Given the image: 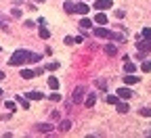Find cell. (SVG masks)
Returning <instances> with one entry per match:
<instances>
[{
    "label": "cell",
    "mask_w": 151,
    "mask_h": 138,
    "mask_svg": "<svg viewBox=\"0 0 151 138\" xmlns=\"http://www.w3.org/2000/svg\"><path fill=\"white\" fill-rule=\"evenodd\" d=\"M36 61H40V54L29 52V50H25V48L15 50V52L11 54V59H9V63H11L13 67H21V65H25V63H36Z\"/></svg>",
    "instance_id": "obj_1"
},
{
    "label": "cell",
    "mask_w": 151,
    "mask_h": 138,
    "mask_svg": "<svg viewBox=\"0 0 151 138\" xmlns=\"http://www.w3.org/2000/svg\"><path fill=\"white\" fill-rule=\"evenodd\" d=\"M94 36L97 38H107V40H116V42L124 40V34H116V31L105 29V27H94Z\"/></svg>",
    "instance_id": "obj_2"
},
{
    "label": "cell",
    "mask_w": 151,
    "mask_h": 138,
    "mask_svg": "<svg viewBox=\"0 0 151 138\" xmlns=\"http://www.w3.org/2000/svg\"><path fill=\"white\" fill-rule=\"evenodd\" d=\"M111 9V0H94V11H107Z\"/></svg>",
    "instance_id": "obj_3"
},
{
    "label": "cell",
    "mask_w": 151,
    "mask_h": 138,
    "mask_svg": "<svg viewBox=\"0 0 151 138\" xmlns=\"http://www.w3.org/2000/svg\"><path fill=\"white\" fill-rule=\"evenodd\" d=\"M137 48H139L141 54H147V52L151 50V40H141V42L137 44Z\"/></svg>",
    "instance_id": "obj_4"
},
{
    "label": "cell",
    "mask_w": 151,
    "mask_h": 138,
    "mask_svg": "<svg viewBox=\"0 0 151 138\" xmlns=\"http://www.w3.org/2000/svg\"><path fill=\"white\" fill-rule=\"evenodd\" d=\"M82 96H84V88H82V86H78V88L73 90V94H71L73 103H82Z\"/></svg>",
    "instance_id": "obj_5"
},
{
    "label": "cell",
    "mask_w": 151,
    "mask_h": 138,
    "mask_svg": "<svg viewBox=\"0 0 151 138\" xmlns=\"http://www.w3.org/2000/svg\"><path fill=\"white\" fill-rule=\"evenodd\" d=\"M116 94H118V96H120V98H122V101H128V98H130V96H132V94H134V92H132V90H130V88H120V90H118V92H116Z\"/></svg>",
    "instance_id": "obj_6"
},
{
    "label": "cell",
    "mask_w": 151,
    "mask_h": 138,
    "mask_svg": "<svg viewBox=\"0 0 151 138\" xmlns=\"http://www.w3.org/2000/svg\"><path fill=\"white\" fill-rule=\"evenodd\" d=\"M107 21H109V19H107L105 13H97V15H94V23H97V25H107Z\"/></svg>",
    "instance_id": "obj_7"
},
{
    "label": "cell",
    "mask_w": 151,
    "mask_h": 138,
    "mask_svg": "<svg viewBox=\"0 0 151 138\" xmlns=\"http://www.w3.org/2000/svg\"><path fill=\"white\" fill-rule=\"evenodd\" d=\"M15 101H17V103H19V105H21V107H23V109H25V111H27V109H29V98H27V96H21V94H19V96H17V98H15Z\"/></svg>",
    "instance_id": "obj_8"
},
{
    "label": "cell",
    "mask_w": 151,
    "mask_h": 138,
    "mask_svg": "<svg viewBox=\"0 0 151 138\" xmlns=\"http://www.w3.org/2000/svg\"><path fill=\"white\" fill-rule=\"evenodd\" d=\"M90 9H88V4H84V2H76V13L78 15H86Z\"/></svg>",
    "instance_id": "obj_9"
},
{
    "label": "cell",
    "mask_w": 151,
    "mask_h": 138,
    "mask_svg": "<svg viewBox=\"0 0 151 138\" xmlns=\"http://www.w3.org/2000/svg\"><path fill=\"white\" fill-rule=\"evenodd\" d=\"M34 75H36V73H34L32 69H25V67H23L21 71H19V77H23V80H32Z\"/></svg>",
    "instance_id": "obj_10"
},
{
    "label": "cell",
    "mask_w": 151,
    "mask_h": 138,
    "mask_svg": "<svg viewBox=\"0 0 151 138\" xmlns=\"http://www.w3.org/2000/svg\"><path fill=\"white\" fill-rule=\"evenodd\" d=\"M25 96L29 98V101H40V98H42L44 94H42V92H38V90H32V92H27Z\"/></svg>",
    "instance_id": "obj_11"
},
{
    "label": "cell",
    "mask_w": 151,
    "mask_h": 138,
    "mask_svg": "<svg viewBox=\"0 0 151 138\" xmlns=\"http://www.w3.org/2000/svg\"><path fill=\"white\" fill-rule=\"evenodd\" d=\"M48 88H50V90H59V80H57L55 75L48 77Z\"/></svg>",
    "instance_id": "obj_12"
},
{
    "label": "cell",
    "mask_w": 151,
    "mask_h": 138,
    "mask_svg": "<svg viewBox=\"0 0 151 138\" xmlns=\"http://www.w3.org/2000/svg\"><path fill=\"white\" fill-rule=\"evenodd\" d=\"M63 9H65V13H76V2H71V0H67V2H63Z\"/></svg>",
    "instance_id": "obj_13"
},
{
    "label": "cell",
    "mask_w": 151,
    "mask_h": 138,
    "mask_svg": "<svg viewBox=\"0 0 151 138\" xmlns=\"http://www.w3.org/2000/svg\"><path fill=\"white\" fill-rule=\"evenodd\" d=\"M36 130H38V132L48 134V132H52V126H50V124H40V126H36Z\"/></svg>",
    "instance_id": "obj_14"
},
{
    "label": "cell",
    "mask_w": 151,
    "mask_h": 138,
    "mask_svg": "<svg viewBox=\"0 0 151 138\" xmlns=\"http://www.w3.org/2000/svg\"><path fill=\"white\" fill-rule=\"evenodd\" d=\"M124 82H126V84H137V82H139V77H137V75H132V73H126Z\"/></svg>",
    "instance_id": "obj_15"
},
{
    "label": "cell",
    "mask_w": 151,
    "mask_h": 138,
    "mask_svg": "<svg viewBox=\"0 0 151 138\" xmlns=\"http://www.w3.org/2000/svg\"><path fill=\"white\" fill-rule=\"evenodd\" d=\"M80 27H82V29H90V27H92V21H90V19H86V17H84L82 21H80Z\"/></svg>",
    "instance_id": "obj_16"
},
{
    "label": "cell",
    "mask_w": 151,
    "mask_h": 138,
    "mask_svg": "<svg viewBox=\"0 0 151 138\" xmlns=\"http://www.w3.org/2000/svg\"><path fill=\"white\" fill-rule=\"evenodd\" d=\"M116 107H118V111H120V113H128V111H130V109H128V103H120V101H118V105H116Z\"/></svg>",
    "instance_id": "obj_17"
},
{
    "label": "cell",
    "mask_w": 151,
    "mask_h": 138,
    "mask_svg": "<svg viewBox=\"0 0 151 138\" xmlns=\"http://www.w3.org/2000/svg\"><path fill=\"white\" fill-rule=\"evenodd\" d=\"M124 71H126V73H132V71H134V63H130L128 59H126V63H124Z\"/></svg>",
    "instance_id": "obj_18"
},
{
    "label": "cell",
    "mask_w": 151,
    "mask_h": 138,
    "mask_svg": "<svg viewBox=\"0 0 151 138\" xmlns=\"http://www.w3.org/2000/svg\"><path fill=\"white\" fill-rule=\"evenodd\" d=\"M139 115H141V117H151V107H145V109L141 107V111H139Z\"/></svg>",
    "instance_id": "obj_19"
},
{
    "label": "cell",
    "mask_w": 151,
    "mask_h": 138,
    "mask_svg": "<svg viewBox=\"0 0 151 138\" xmlns=\"http://www.w3.org/2000/svg\"><path fill=\"white\" fill-rule=\"evenodd\" d=\"M46 69H48V71L59 69V61H50V63H46Z\"/></svg>",
    "instance_id": "obj_20"
},
{
    "label": "cell",
    "mask_w": 151,
    "mask_h": 138,
    "mask_svg": "<svg viewBox=\"0 0 151 138\" xmlns=\"http://www.w3.org/2000/svg\"><path fill=\"white\" fill-rule=\"evenodd\" d=\"M118 101H120V96H113V94H107V103H109V105H118Z\"/></svg>",
    "instance_id": "obj_21"
},
{
    "label": "cell",
    "mask_w": 151,
    "mask_h": 138,
    "mask_svg": "<svg viewBox=\"0 0 151 138\" xmlns=\"http://www.w3.org/2000/svg\"><path fill=\"white\" fill-rule=\"evenodd\" d=\"M38 34H40V38H44V40H46V38H50V31H48L46 27H40V29H38Z\"/></svg>",
    "instance_id": "obj_22"
},
{
    "label": "cell",
    "mask_w": 151,
    "mask_h": 138,
    "mask_svg": "<svg viewBox=\"0 0 151 138\" xmlns=\"http://www.w3.org/2000/svg\"><path fill=\"white\" fill-rule=\"evenodd\" d=\"M94 103H97V96H94V94H90V96L86 98V107H92Z\"/></svg>",
    "instance_id": "obj_23"
},
{
    "label": "cell",
    "mask_w": 151,
    "mask_h": 138,
    "mask_svg": "<svg viewBox=\"0 0 151 138\" xmlns=\"http://www.w3.org/2000/svg\"><path fill=\"white\" fill-rule=\"evenodd\" d=\"M105 52H107V54H116V46H113V44H107V46H105Z\"/></svg>",
    "instance_id": "obj_24"
},
{
    "label": "cell",
    "mask_w": 151,
    "mask_h": 138,
    "mask_svg": "<svg viewBox=\"0 0 151 138\" xmlns=\"http://www.w3.org/2000/svg\"><path fill=\"white\" fill-rule=\"evenodd\" d=\"M143 38L145 40H151V29L149 27H143Z\"/></svg>",
    "instance_id": "obj_25"
},
{
    "label": "cell",
    "mask_w": 151,
    "mask_h": 138,
    "mask_svg": "<svg viewBox=\"0 0 151 138\" xmlns=\"http://www.w3.org/2000/svg\"><path fill=\"white\" fill-rule=\"evenodd\" d=\"M6 109H9V111H15V109H17L15 101H6Z\"/></svg>",
    "instance_id": "obj_26"
},
{
    "label": "cell",
    "mask_w": 151,
    "mask_h": 138,
    "mask_svg": "<svg viewBox=\"0 0 151 138\" xmlns=\"http://www.w3.org/2000/svg\"><path fill=\"white\" fill-rule=\"evenodd\" d=\"M65 44H69V46L76 44V38H73V36H67V38H65Z\"/></svg>",
    "instance_id": "obj_27"
},
{
    "label": "cell",
    "mask_w": 151,
    "mask_h": 138,
    "mask_svg": "<svg viewBox=\"0 0 151 138\" xmlns=\"http://www.w3.org/2000/svg\"><path fill=\"white\" fill-rule=\"evenodd\" d=\"M50 101H61V94L55 90V94H50Z\"/></svg>",
    "instance_id": "obj_28"
},
{
    "label": "cell",
    "mask_w": 151,
    "mask_h": 138,
    "mask_svg": "<svg viewBox=\"0 0 151 138\" xmlns=\"http://www.w3.org/2000/svg\"><path fill=\"white\" fill-rule=\"evenodd\" d=\"M69 128H71V124H69V122H63V124H61V130H63V132H67Z\"/></svg>",
    "instance_id": "obj_29"
},
{
    "label": "cell",
    "mask_w": 151,
    "mask_h": 138,
    "mask_svg": "<svg viewBox=\"0 0 151 138\" xmlns=\"http://www.w3.org/2000/svg\"><path fill=\"white\" fill-rule=\"evenodd\" d=\"M143 71H151V61H145L143 63Z\"/></svg>",
    "instance_id": "obj_30"
},
{
    "label": "cell",
    "mask_w": 151,
    "mask_h": 138,
    "mask_svg": "<svg viewBox=\"0 0 151 138\" xmlns=\"http://www.w3.org/2000/svg\"><path fill=\"white\" fill-rule=\"evenodd\" d=\"M124 15H126V13H124V11H116V17H118V19H122V17H124Z\"/></svg>",
    "instance_id": "obj_31"
},
{
    "label": "cell",
    "mask_w": 151,
    "mask_h": 138,
    "mask_svg": "<svg viewBox=\"0 0 151 138\" xmlns=\"http://www.w3.org/2000/svg\"><path fill=\"white\" fill-rule=\"evenodd\" d=\"M97 86H99V88H105L107 84H105V80H99V82H97Z\"/></svg>",
    "instance_id": "obj_32"
},
{
    "label": "cell",
    "mask_w": 151,
    "mask_h": 138,
    "mask_svg": "<svg viewBox=\"0 0 151 138\" xmlns=\"http://www.w3.org/2000/svg\"><path fill=\"white\" fill-rule=\"evenodd\" d=\"M0 80H4V71H0Z\"/></svg>",
    "instance_id": "obj_33"
},
{
    "label": "cell",
    "mask_w": 151,
    "mask_h": 138,
    "mask_svg": "<svg viewBox=\"0 0 151 138\" xmlns=\"http://www.w3.org/2000/svg\"><path fill=\"white\" fill-rule=\"evenodd\" d=\"M0 27H4V23H2V21H0Z\"/></svg>",
    "instance_id": "obj_34"
},
{
    "label": "cell",
    "mask_w": 151,
    "mask_h": 138,
    "mask_svg": "<svg viewBox=\"0 0 151 138\" xmlns=\"http://www.w3.org/2000/svg\"><path fill=\"white\" fill-rule=\"evenodd\" d=\"M36 2H44V0H36Z\"/></svg>",
    "instance_id": "obj_35"
},
{
    "label": "cell",
    "mask_w": 151,
    "mask_h": 138,
    "mask_svg": "<svg viewBox=\"0 0 151 138\" xmlns=\"http://www.w3.org/2000/svg\"><path fill=\"white\" fill-rule=\"evenodd\" d=\"M0 96H2V88H0Z\"/></svg>",
    "instance_id": "obj_36"
}]
</instances>
